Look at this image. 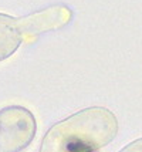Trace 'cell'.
<instances>
[{"mask_svg":"<svg viewBox=\"0 0 142 152\" xmlns=\"http://www.w3.org/2000/svg\"><path fill=\"white\" fill-rule=\"evenodd\" d=\"M115 134L114 115L104 108H90L53 126L41 152H94L107 145Z\"/></svg>","mask_w":142,"mask_h":152,"instance_id":"1","label":"cell"},{"mask_svg":"<svg viewBox=\"0 0 142 152\" xmlns=\"http://www.w3.org/2000/svg\"><path fill=\"white\" fill-rule=\"evenodd\" d=\"M19 24L17 20L0 14V60L13 53L19 44Z\"/></svg>","mask_w":142,"mask_h":152,"instance_id":"2","label":"cell"},{"mask_svg":"<svg viewBox=\"0 0 142 152\" xmlns=\"http://www.w3.org/2000/svg\"><path fill=\"white\" fill-rule=\"evenodd\" d=\"M119 152H142V139H138L135 142L129 144L128 146H125V148Z\"/></svg>","mask_w":142,"mask_h":152,"instance_id":"3","label":"cell"}]
</instances>
